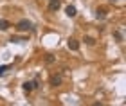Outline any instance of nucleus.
<instances>
[{
	"label": "nucleus",
	"mask_w": 126,
	"mask_h": 106,
	"mask_svg": "<svg viewBox=\"0 0 126 106\" xmlns=\"http://www.w3.org/2000/svg\"><path fill=\"white\" fill-rule=\"evenodd\" d=\"M31 29H32V24L29 20H20L16 24V31H20V32H25V31H31Z\"/></svg>",
	"instance_id": "f257e3e1"
},
{
	"label": "nucleus",
	"mask_w": 126,
	"mask_h": 106,
	"mask_svg": "<svg viewBox=\"0 0 126 106\" xmlns=\"http://www.w3.org/2000/svg\"><path fill=\"white\" fill-rule=\"evenodd\" d=\"M95 16H97V18H101V20H103V18L106 16V11H105V9H97V11H95Z\"/></svg>",
	"instance_id": "6e6552de"
},
{
	"label": "nucleus",
	"mask_w": 126,
	"mask_h": 106,
	"mask_svg": "<svg viewBox=\"0 0 126 106\" xmlns=\"http://www.w3.org/2000/svg\"><path fill=\"white\" fill-rule=\"evenodd\" d=\"M63 83V77H61V74H54L52 77H50V85L52 86H60Z\"/></svg>",
	"instance_id": "f03ea898"
},
{
	"label": "nucleus",
	"mask_w": 126,
	"mask_h": 106,
	"mask_svg": "<svg viewBox=\"0 0 126 106\" xmlns=\"http://www.w3.org/2000/svg\"><path fill=\"white\" fill-rule=\"evenodd\" d=\"M68 49H70V51H79V41L78 40H74V38H70V40H68Z\"/></svg>",
	"instance_id": "7ed1b4c3"
},
{
	"label": "nucleus",
	"mask_w": 126,
	"mask_h": 106,
	"mask_svg": "<svg viewBox=\"0 0 126 106\" xmlns=\"http://www.w3.org/2000/svg\"><path fill=\"white\" fill-rule=\"evenodd\" d=\"M49 2H50V0H49Z\"/></svg>",
	"instance_id": "4468645a"
},
{
	"label": "nucleus",
	"mask_w": 126,
	"mask_h": 106,
	"mask_svg": "<svg viewBox=\"0 0 126 106\" xmlns=\"http://www.w3.org/2000/svg\"><path fill=\"white\" fill-rule=\"evenodd\" d=\"M11 41H15V43H22V41H25L24 38H20V36H13L11 38Z\"/></svg>",
	"instance_id": "f8f14e48"
},
{
	"label": "nucleus",
	"mask_w": 126,
	"mask_h": 106,
	"mask_svg": "<svg viewBox=\"0 0 126 106\" xmlns=\"http://www.w3.org/2000/svg\"><path fill=\"white\" fill-rule=\"evenodd\" d=\"M9 27H11V24H9L7 20H2V18H0V31H7Z\"/></svg>",
	"instance_id": "0eeeda50"
},
{
	"label": "nucleus",
	"mask_w": 126,
	"mask_h": 106,
	"mask_svg": "<svg viewBox=\"0 0 126 106\" xmlns=\"http://www.w3.org/2000/svg\"><path fill=\"white\" fill-rule=\"evenodd\" d=\"M65 13H67V16H70V18H74V16L78 14V11H76V7H74V5H67Z\"/></svg>",
	"instance_id": "39448f33"
},
{
	"label": "nucleus",
	"mask_w": 126,
	"mask_h": 106,
	"mask_svg": "<svg viewBox=\"0 0 126 106\" xmlns=\"http://www.w3.org/2000/svg\"><path fill=\"white\" fill-rule=\"evenodd\" d=\"M45 63H47V65H52V63H54V56L47 54V58H45Z\"/></svg>",
	"instance_id": "9b49d317"
},
{
	"label": "nucleus",
	"mask_w": 126,
	"mask_h": 106,
	"mask_svg": "<svg viewBox=\"0 0 126 106\" xmlns=\"http://www.w3.org/2000/svg\"><path fill=\"white\" fill-rule=\"evenodd\" d=\"M60 9V0H50L49 2V11L50 13H54V11Z\"/></svg>",
	"instance_id": "20e7f679"
},
{
	"label": "nucleus",
	"mask_w": 126,
	"mask_h": 106,
	"mask_svg": "<svg viewBox=\"0 0 126 106\" xmlns=\"http://www.w3.org/2000/svg\"><path fill=\"white\" fill-rule=\"evenodd\" d=\"M22 88H24V92L29 93L32 88H34V81H27V83H24V85H22Z\"/></svg>",
	"instance_id": "423d86ee"
},
{
	"label": "nucleus",
	"mask_w": 126,
	"mask_h": 106,
	"mask_svg": "<svg viewBox=\"0 0 126 106\" xmlns=\"http://www.w3.org/2000/svg\"><path fill=\"white\" fill-rule=\"evenodd\" d=\"M5 70H7V65H2V66H0V76L5 74Z\"/></svg>",
	"instance_id": "ddd939ff"
},
{
	"label": "nucleus",
	"mask_w": 126,
	"mask_h": 106,
	"mask_svg": "<svg viewBox=\"0 0 126 106\" xmlns=\"http://www.w3.org/2000/svg\"><path fill=\"white\" fill-rule=\"evenodd\" d=\"M85 43H87V45H94L95 40H94L92 36H85Z\"/></svg>",
	"instance_id": "1a4fd4ad"
},
{
	"label": "nucleus",
	"mask_w": 126,
	"mask_h": 106,
	"mask_svg": "<svg viewBox=\"0 0 126 106\" xmlns=\"http://www.w3.org/2000/svg\"><path fill=\"white\" fill-rule=\"evenodd\" d=\"M113 36H115L117 41H123V32L121 31H115V32H113Z\"/></svg>",
	"instance_id": "9d476101"
}]
</instances>
